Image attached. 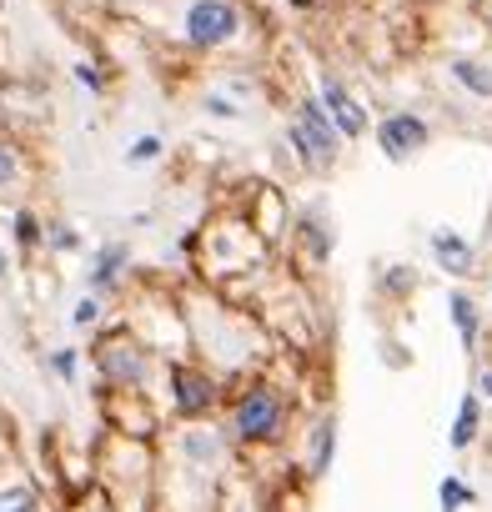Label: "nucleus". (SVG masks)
I'll return each instance as SVG.
<instances>
[{
    "label": "nucleus",
    "instance_id": "8",
    "mask_svg": "<svg viewBox=\"0 0 492 512\" xmlns=\"http://www.w3.org/2000/svg\"><path fill=\"white\" fill-rule=\"evenodd\" d=\"M477 417H482V402H477V392H467L462 407H457V422H452V447L457 452L477 442Z\"/></svg>",
    "mask_w": 492,
    "mask_h": 512
},
{
    "label": "nucleus",
    "instance_id": "7",
    "mask_svg": "<svg viewBox=\"0 0 492 512\" xmlns=\"http://www.w3.org/2000/svg\"><path fill=\"white\" fill-rule=\"evenodd\" d=\"M206 402H211V382L196 377V372H186V367H176V407L181 412H201Z\"/></svg>",
    "mask_w": 492,
    "mask_h": 512
},
{
    "label": "nucleus",
    "instance_id": "1",
    "mask_svg": "<svg viewBox=\"0 0 492 512\" xmlns=\"http://www.w3.org/2000/svg\"><path fill=\"white\" fill-rule=\"evenodd\" d=\"M292 141L307 151L312 166H327L337 156V121L317 106V101H302L297 106V121H292Z\"/></svg>",
    "mask_w": 492,
    "mask_h": 512
},
{
    "label": "nucleus",
    "instance_id": "19",
    "mask_svg": "<svg viewBox=\"0 0 492 512\" xmlns=\"http://www.w3.org/2000/svg\"><path fill=\"white\" fill-rule=\"evenodd\" d=\"M11 171H16V161H11V151H6V146H0V186L11 181Z\"/></svg>",
    "mask_w": 492,
    "mask_h": 512
},
{
    "label": "nucleus",
    "instance_id": "6",
    "mask_svg": "<svg viewBox=\"0 0 492 512\" xmlns=\"http://www.w3.org/2000/svg\"><path fill=\"white\" fill-rule=\"evenodd\" d=\"M432 251H437V262H442V272H452V277H467L472 272V246L457 236V231H432Z\"/></svg>",
    "mask_w": 492,
    "mask_h": 512
},
{
    "label": "nucleus",
    "instance_id": "16",
    "mask_svg": "<svg viewBox=\"0 0 492 512\" xmlns=\"http://www.w3.org/2000/svg\"><path fill=\"white\" fill-rule=\"evenodd\" d=\"M106 367H111L116 377H141V357H111Z\"/></svg>",
    "mask_w": 492,
    "mask_h": 512
},
{
    "label": "nucleus",
    "instance_id": "15",
    "mask_svg": "<svg viewBox=\"0 0 492 512\" xmlns=\"http://www.w3.org/2000/svg\"><path fill=\"white\" fill-rule=\"evenodd\" d=\"M156 151H161V141H156V136H141V141L131 146V161H136V166H141V161H156Z\"/></svg>",
    "mask_w": 492,
    "mask_h": 512
},
{
    "label": "nucleus",
    "instance_id": "22",
    "mask_svg": "<svg viewBox=\"0 0 492 512\" xmlns=\"http://www.w3.org/2000/svg\"><path fill=\"white\" fill-rule=\"evenodd\" d=\"M477 392H487V397H492V372H482V377H477Z\"/></svg>",
    "mask_w": 492,
    "mask_h": 512
},
{
    "label": "nucleus",
    "instance_id": "2",
    "mask_svg": "<svg viewBox=\"0 0 492 512\" xmlns=\"http://www.w3.org/2000/svg\"><path fill=\"white\" fill-rule=\"evenodd\" d=\"M236 31V11L226 6V0H196V6L186 11V36L196 46H216Z\"/></svg>",
    "mask_w": 492,
    "mask_h": 512
},
{
    "label": "nucleus",
    "instance_id": "5",
    "mask_svg": "<svg viewBox=\"0 0 492 512\" xmlns=\"http://www.w3.org/2000/svg\"><path fill=\"white\" fill-rule=\"evenodd\" d=\"M322 106H327V116L337 121V131L342 136H362L367 131V116H362V106L342 91V81H332V76H322Z\"/></svg>",
    "mask_w": 492,
    "mask_h": 512
},
{
    "label": "nucleus",
    "instance_id": "23",
    "mask_svg": "<svg viewBox=\"0 0 492 512\" xmlns=\"http://www.w3.org/2000/svg\"><path fill=\"white\" fill-rule=\"evenodd\" d=\"M0 277H6V256H0Z\"/></svg>",
    "mask_w": 492,
    "mask_h": 512
},
{
    "label": "nucleus",
    "instance_id": "9",
    "mask_svg": "<svg viewBox=\"0 0 492 512\" xmlns=\"http://www.w3.org/2000/svg\"><path fill=\"white\" fill-rule=\"evenodd\" d=\"M447 307H452V322H457V337H462V347L472 352V347H477V307H472V297L452 292V297H447Z\"/></svg>",
    "mask_w": 492,
    "mask_h": 512
},
{
    "label": "nucleus",
    "instance_id": "17",
    "mask_svg": "<svg viewBox=\"0 0 492 512\" xmlns=\"http://www.w3.org/2000/svg\"><path fill=\"white\" fill-rule=\"evenodd\" d=\"M71 322H76V327H91V322H96V302H91V297H86V302H76Z\"/></svg>",
    "mask_w": 492,
    "mask_h": 512
},
{
    "label": "nucleus",
    "instance_id": "3",
    "mask_svg": "<svg viewBox=\"0 0 492 512\" xmlns=\"http://www.w3.org/2000/svg\"><path fill=\"white\" fill-rule=\"evenodd\" d=\"M377 141H382L387 161H407L412 151L427 146V121H417L412 111H397V116H387V121L377 126Z\"/></svg>",
    "mask_w": 492,
    "mask_h": 512
},
{
    "label": "nucleus",
    "instance_id": "13",
    "mask_svg": "<svg viewBox=\"0 0 492 512\" xmlns=\"http://www.w3.org/2000/svg\"><path fill=\"white\" fill-rule=\"evenodd\" d=\"M121 262H126V246H121V241H116V246H106V251H101V262H96V287H106V282L116 277V267H121Z\"/></svg>",
    "mask_w": 492,
    "mask_h": 512
},
{
    "label": "nucleus",
    "instance_id": "10",
    "mask_svg": "<svg viewBox=\"0 0 492 512\" xmlns=\"http://www.w3.org/2000/svg\"><path fill=\"white\" fill-rule=\"evenodd\" d=\"M332 452H337V422H317V437H312V477H327L332 467Z\"/></svg>",
    "mask_w": 492,
    "mask_h": 512
},
{
    "label": "nucleus",
    "instance_id": "21",
    "mask_svg": "<svg viewBox=\"0 0 492 512\" xmlns=\"http://www.w3.org/2000/svg\"><path fill=\"white\" fill-rule=\"evenodd\" d=\"M56 372H61V377H71V372H76V357H71V352H61V357H56Z\"/></svg>",
    "mask_w": 492,
    "mask_h": 512
},
{
    "label": "nucleus",
    "instance_id": "11",
    "mask_svg": "<svg viewBox=\"0 0 492 512\" xmlns=\"http://www.w3.org/2000/svg\"><path fill=\"white\" fill-rule=\"evenodd\" d=\"M452 76H457L472 96H492V66H482V61H452Z\"/></svg>",
    "mask_w": 492,
    "mask_h": 512
},
{
    "label": "nucleus",
    "instance_id": "12",
    "mask_svg": "<svg viewBox=\"0 0 492 512\" xmlns=\"http://www.w3.org/2000/svg\"><path fill=\"white\" fill-rule=\"evenodd\" d=\"M437 502H442V512H457V507H467V502H472V487H467L462 477H442Z\"/></svg>",
    "mask_w": 492,
    "mask_h": 512
},
{
    "label": "nucleus",
    "instance_id": "20",
    "mask_svg": "<svg viewBox=\"0 0 492 512\" xmlns=\"http://www.w3.org/2000/svg\"><path fill=\"white\" fill-rule=\"evenodd\" d=\"M76 81H81V86H91V91H96V86H101V81H96V71H91V66H76Z\"/></svg>",
    "mask_w": 492,
    "mask_h": 512
},
{
    "label": "nucleus",
    "instance_id": "18",
    "mask_svg": "<svg viewBox=\"0 0 492 512\" xmlns=\"http://www.w3.org/2000/svg\"><path fill=\"white\" fill-rule=\"evenodd\" d=\"M16 226H21V241H26V246H31V241H36V221H31V216H26V211H21V216H16Z\"/></svg>",
    "mask_w": 492,
    "mask_h": 512
},
{
    "label": "nucleus",
    "instance_id": "4",
    "mask_svg": "<svg viewBox=\"0 0 492 512\" xmlns=\"http://www.w3.org/2000/svg\"><path fill=\"white\" fill-rule=\"evenodd\" d=\"M277 422H282V402H277V392H246V402L236 407V432L241 437H272L277 432Z\"/></svg>",
    "mask_w": 492,
    "mask_h": 512
},
{
    "label": "nucleus",
    "instance_id": "14",
    "mask_svg": "<svg viewBox=\"0 0 492 512\" xmlns=\"http://www.w3.org/2000/svg\"><path fill=\"white\" fill-rule=\"evenodd\" d=\"M0 512H36V502L26 492H0Z\"/></svg>",
    "mask_w": 492,
    "mask_h": 512
}]
</instances>
